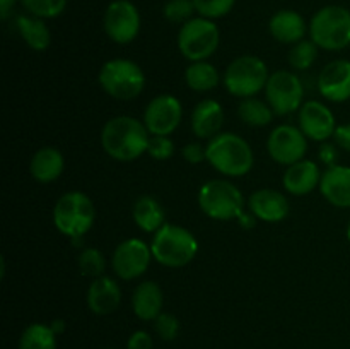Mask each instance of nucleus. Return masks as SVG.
I'll use <instances>...</instances> for the list:
<instances>
[{
    "mask_svg": "<svg viewBox=\"0 0 350 349\" xmlns=\"http://www.w3.org/2000/svg\"><path fill=\"white\" fill-rule=\"evenodd\" d=\"M273 109L267 101H262L256 96L241 99L238 105V116L243 123L250 127H267L273 120Z\"/></svg>",
    "mask_w": 350,
    "mask_h": 349,
    "instance_id": "cd10ccee",
    "label": "nucleus"
},
{
    "mask_svg": "<svg viewBox=\"0 0 350 349\" xmlns=\"http://www.w3.org/2000/svg\"><path fill=\"white\" fill-rule=\"evenodd\" d=\"M17 33L21 34L24 43L34 51H44L51 44L50 27L44 19L36 16H19L16 19Z\"/></svg>",
    "mask_w": 350,
    "mask_h": 349,
    "instance_id": "a878e982",
    "label": "nucleus"
},
{
    "mask_svg": "<svg viewBox=\"0 0 350 349\" xmlns=\"http://www.w3.org/2000/svg\"><path fill=\"white\" fill-rule=\"evenodd\" d=\"M19 349H57V334L46 324H31L21 334Z\"/></svg>",
    "mask_w": 350,
    "mask_h": 349,
    "instance_id": "c85d7f7f",
    "label": "nucleus"
},
{
    "mask_svg": "<svg viewBox=\"0 0 350 349\" xmlns=\"http://www.w3.org/2000/svg\"><path fill=\"white\" fill-rule=\"evenodd\" d=\"M50 327L53 328L55 334L58 335V334H62V332L65 331V322H64V320H53V322H51V324H50Z\"/></svg>",
    "mask_w": 350,
    "mask_h": 349,
    "instance_id": "37998d69",
    "label": "nucleus"
},
{
    "mask_svg": "<svg viewBox=\"0 0 350 349\" xmlns=\"http://www.w3.org/2000/svg\"><path fill=\"white\" fill-rule=\"evenodd\" d=\"M16 2L17 0H0V17H2V19H7V17L10 16Z\"/></svg>",
    "mask_w": 350,
    "mask_h": 349,
    "instance_id": "79ce46f5",
    "label": "nucleus"
},
{
    "mask_svg": "<svg viewBox=\"0 0 350 349\" xmlns=\"http://www.w3.org/2000/svg\"><path fill=\"white\" fill-rule=\"evenodd\" d=\"M150 133L142 120L118 115L109 118L101 130V146L111 159L132 163L147 154Z\"/></svg>",
    "mask_w": 350,
    "mask_h": 349,
    "instance_id": "f257e3e1",
    "label": "nucleus"
},
{
    "mask_svg": "<svg viewBox=\"0 0 350 349\" xmlns=\"http://www.w3.org/2000/svg\"><path fill=\"white\" fill-rule=\"evenodd\" d=\"M133 221L135 224L142 229L144 233H156L166 224V216H164L163 205L159 201L150 195H144V197L137 198L133 204Z\"/></svg>",
    "mask_w": 350,
    "mask_h": 349,
    "instance_id": "393cba45",
    "label": "nucleus"
},
{
    "mask_svg": "<svg viewBox=\"0 0 350 349\" xmlns=\"http://www.w3.org/2000/svg\"><path fill=\"white\" fill-rule=\"evenodd\" d=\"M270 77L265 62L255 55H243L234 58L224 72V88L236 98H253L263 91Z\"/></svg>",
    "mask_w": 350,
    "mask_h": 349,
    "instance_id": "6e6552de",
    "label": "nucleus"
},
{
    "mask_svg": "<svg viewBox=\"0 0 350 349\" xmlns=\"http://www.w3.org/2000/svg\"><path fill=\"white\" fill-rule=\"evenodd\" d=\"M147 154L156 161H167L174 156V142L170 135H150Z\"/></svg>",
    "mask_w": 350,
    "mask_h": 349,
    "instance_id": "f704fd0d",
    "label": "nucleus"
},
{
    "mask_svg": "<svg viewBox=\"0 0 350 349\" xmlns=\"http://www.w3.org/2000/svg\"><path fill=\"white\" fill-rule=\"evenodd\" d=\"M21 2L31 16L41 17V19H53V17L64 14L68 0H21Z\"/></svg>",
    "mask_w": 350,
    "mask_h": 349,
    "instance_id": "2f4dec72",
    "label": "nucleus"
},
{
    "mask_svg": "<svg viewBox=\"0 0 350 349\" xmlns=\"http://www.w3.org/2000/svg\"><path fill=\"white\" fill-rule=\"evenodd\" d=\"M311 41L327 51L350 47V10L342 5H327L318 10L310 23Z\"/></svg>",
    "mask_w": 350,
    "mask_h": 349,
    "instance_id": "0eeeda50",
    "label": "nucleus"
},
{
    "mask_svg": "<svg viewBox=\"0 0 350 349\" xmlns=\"http://www.w3.org/2000/svg\"><path fill=\"white\" fill-rule=\"evenodd\" d=\"M103 26L109 40L115 43H132L140 33L139 9L130 0H113L106 7Z\"/></svg>",
    "mask_w": 350,
    "mask_h": 349,
    "instance_id": "f8f14e48",
    "label": "nucleus"
},
{
    "mask_svg": "<svg viewBox=\"0 0 350 349\" xmlns=\"http://www.w3.org/2000/svg\"><path fill=\"white\" fill-rule=\"evenodd\" d=\"M96 221V205L88 194L70 190L62 195L53 207V224L62 235L81 240L88 235Z\"/></svg>",
    "mask_w": 350,
    "mask_h": 349,
    "instance_id": "20e7f679",
    "label": "nucleus"
},
{
    "mask_svg": "<svg viewBox=\"0 0 350 349\" xmlns=\"http://www.w3.org/2000/svg\"><path fill=\"white\" fill-rule=\"evenodd\" d=\"M207 163L228 178H241L253 170L255 154L245 137L221 132L207 140Z\"/></svg>",
    "mask_w": 350,
    "mask_h": 349,
    "instance_id": "f03ea898",
    "label": "nucleus"
},
{
    "mask_svg": "<svg viewBox=\"0 0 350 349\" xmlns=\"http://www.w3.org/2000/svg\"><path fill=\"white\" fill-rule=\"evenodd\" d=\"M248 211L258 221L280 222L289 216L291 205L286 195L273 188H260L248 197Z\"/></svg>",
    "mask_w": 350,
    "mask_h": 349,
    "instance_id": "f3484780",
    "label": "nucleus"
},
{
    "mask_svg": "<svg viewBox=\"0 0 350 349\" xmlns=\"http://www.w3.org/2000/svg\"><path fill=\"white\" fill-rule=\"evenodd\" d=\"M318 50L320 48L311 40H301L299 43L293 44V48H291L289 65L294 70H308L318 58Z\"/></svg>",
    "mask_w": 350,
    "mask_h": 349,
    "instance_id": "7c9ffc66",
    "label": "nucleus"
},
{
    "mask_svg": "<svg viewBox=\"0 0 350 349\" xmlns=\"http://www.w3.org/2000/svg\"><path fill=\"white\" fill-rule=\"evenodd\" d=\"M338 147L335 146V144H323L320 149V159L323 161V163H327L328 166H334V164H337L335 161H337L338 157Z\"/></svg>",
    "mask_w": 350,
    "mask_h": 349,
    "instance_id": "ea45409f",
    "label": "nucleus"
},
{
    "mask_svg": "<svg viewBox=\"0 0 350 349\" xmlns=\"http://www.w3.org/2000/svg\"><path fill=\"white\" fill-rule=\"evenodd\" d=\"M79 269L84 276L91 277V279H96V277L105 276L106 267H108V262H106V257L101 250L98 248H84L81 253H79Z\"/></svg>",
    "mask_w": 350,
    "mask_h": 349,
    "instance_id": "c756f323",
    "label": "nucleus"
},
{
    "mask_svg": "<svg viewBox=\"0 0 350 349\" xmlns=\"http://www.w3.org/2000/svg\"><path fill=\"white\" fill-rule=\"evenodd\" d=\"M126 349H152V337L146 331H135L129 337Z\"/></svg>",
    "mask_w": 350,
    "mask_h": 349,
    "instance_id": "4c0bfd02",
    "label": "nucleus"
},
{
    "mask_svg": "<svg viewBox=\"0 0 350 349\" xmlns=\"http://www.w3.org/2000/svg\"><path fill=\"white\" fill-rule=\"evenodd\" d=\"M98 81L106 94L122 101L135 99L146 88L142 67L130 58H111L105 62L99 68Z\"/></svg>",
    "mask_w": 350,
    "mask_h": 349,
    "instance_id": "39448f33",
    "label": "nucleus"
},
{
    "mask_svg": "<svg viewBox=\"0 0 350 349\" xmlns=\"http://www.w3.org/2000/svg\"><path fill=\"white\" fill-rule=\"evenodd\" d=\"M226 113L217 99L205 98L191 112V132L200 140H211L221 133Z\"/></svg>",
    "mask_w": 350,
    "mask_h": 349,
    "instance_id": "a211bd4d",
    "label": "nucleus"
},
{
    "mask_svg": "<svg viewBox=\"0 0 350 349\" xmlns=\"http://www.w3.org/2000/svg\"><path fill=\"white\" fill-rule=\"evenodd\" d=\"M185 82L191 91L207 92L217 88L221 82V74L208 60L190 62L185 70Z\"/></svg>",
    "mask_w": 350,
    "mask_h": 349,
    "instance_id": "bb28decb",
    "label": "nucleus"
},
{
    "mask_svg": "<svg viewBox=\"0 0 350 349\" xmlns=\"http://www.w3.org/2000/svg\"><path fill=\"white\" fill-rule=\"evenodd\" d=\"M256 221H258V219H256L255 216L252 214V212H243V214L238 218L239 226H241V228H245V229L255 228Z\"/></svg>",
    "mask_w": 350,
    "mask_h": 349,
    "instance_id": "a19ab883",
    "label": "nucleus"
},
{
    "mask_svg": "<svg viewBox=\"0 0 350 349\" xmlns=\"http://www.w3.org/2000/svg\"><path fill=\"white\" fill-rule=\"evenodd\" d=\"M265 98L277 116L299 112L304 105V86L299 75L291 70H277L270 74L265 86Z\"/></svg>",
    "mask_w": 350,
    "mask_h": 349,
    "instance_id": "9d476101",
    "label": "nucleus"
},
{
    "mask_svg": "<svg viewBox=\"0 0 350 349\" xmlns=\"http://www.w3.org/2000/svg\"><path fill=\"white\" fill-rule=\"evenodd\" d=\"M152 259L149 243L140 238H126L113 252L111 269L120 279L133 281L147 272Z\"/></svg>",
    "mask_w": 350,
    "mask_h": 349,
    "instance_id": "9b49d317",
    "label": "nucleus"
},
{
    "mask_svg": "<svg viewBox=\"0 0 350 349\" xmlns=\"http://www.w3.org/2000/svg\"><path fill=\"white\" fill-rule=\"evenodd\" d=\"M64 170V154L53 146H44L38 149L29 161V173L38 183H51V181L58 180Z\"/></svg>",
    "mask_w": 350,
    "mask_h": 349,
    "instance_id": "5701e85b",
    "label": "nucleus"
},
{
    "mask_svg": "<svg viewBox=\"0 0 350 349\" xmlns=\"http://www.w3.org/2000/svg\"><path fill=\"white\" fill-rule=\"evenodd\" d=\"M219 43V26L207 17H193L185 23L178 33V48L188 62L208 60L217 51Z\"/></svg>",
    "mask_w": 350,
    "mask_h": 349,
    "instance_id": "1a4fd4ad",
    "label": "nucleus"
},
{
    "mask_svg": "<svg viewBox=\"0 0 350 349\" xmlns=\"http://www.w3.org/2000/svg\"><path fill=\"white\" fill-rule=\"evenodd\" d=\"M318 92L330 103H345L350 99V60L337 58L325 65L318 74Z\"/></svg>",
    "mask_w": 350,
    "mask_h": 349,
    "instance_id": "dca6fc26",
    "label": "nucleus"
},
{
    "mask_svg": "<svg viewBox=\"0 0 350 349\" xmlns=\"http://www.w3.org/2000/svg\"><path fill=\"white\" fill-rule=\"evenodd\" d=\"M197 12L193 0H167L163 7V14L170 23L181 24L193 19V14Z\"/></svg>",
    "mask_w": 350,
    "mask_h": 349,
    "instance_id": "473e14b6",
    "label": "nucleus"
},
{
    "mask_svg": "<svg viewBox=\"0 0 350 349\" xmlns=\"http://www.w3.org/2000/svg\"><path fill=\"white\" fill-rule=\"evenodd\" d=\"M193 3L198 16L214 21L231 12L236 0H193Z\"/></svg>",
    "mask_w": 350,
    "mask_h": 349,
    "instance_id": "72a5a7b5",
    "label": "nucleus"
},
{
    "mask_svg": "<svg viewBox=\"0 0 350 349\" xmlns=\"http://www.w3.org/2000/svg\"><path fill=\"white\" fill-rule=\"evenodd\" d=\"M85 301H88L89 310L94 315H109L122 303V287L118 281L105 274L91 281Z\"/></svg>",
    "mask_w": 350,
    "mask_h": 349,
    "instance_id": "6ab92c4d",
    "label": "nucleus"
},
{
    "mask_svg": "<svg viewBox=\"0 0 350 349\" xmlns=\"http://www.w3.org/2000/svg\"><path fill=\"white\" fill-rule=\"evenodd\" d=\"M150 250L157 263L167 269H180L197 257L198 240L185 226L166 222L152 235Z\"/></svg>",
    "mask_w": 350,
    "mask_h": 349,
    "instance_id": "7ed1b4c3",
    "label": "nucleus"
},
{
    "mask_svg": "<svg viewBox=\"0 0 350 349\" xmlns=\"http://www.w3.org/2000/svg\"><path fill=\"white\" fill-rule=\"evenodd\" d=\"M181 154L187 163L200 164L207 161V146H204L202 142H188L181 149Z\"/></svg>",
    "mask_w": 350,
    "mask_h": 349,
    "instance_id": "e433bc0d",
    "label": "nucleus"
},
{
    "mask_svg": "<svg viewBox=\"0 0 350 349\" xmlns=\"http://www.w3.org/2000/svg\"><path fill=\"white\" fill-rule=\"evenodd\" d=\"M297 122L304 135L314 142H327L332 139L337 129V120L334 112L325 103L311 99L306 101L297 112Z\"/></svg>",
    "mask_w": 350,
    "mask_h": 349,
    "instance_id": "2eb2a0df",
    "label": "nucleus"
},
{
    "mask_svg": "<svg viewBox=\"0 0 350 349\" xmlns=\"http://www.w3.org/2000/svg\"><path fill=\"white\" fill-rule=\"evenodd\" d=\"M245 204L241 190L229 180H208L198 190L200 211L214 221H238L245 212Z\"/></svg>",
    "mask_w": 350,
    "mask_h": 349,
    "instance_id": "423d86ee",
    "label": "nucleus"
},
{
    "mask_svg": "<svg viewBox=\"0 0 350 349\" xmlns=\"http://www.w3.org/2000/svg\"><path fill=\"white\" fill-rule=\"evenodd\" d=\"M267 151L275 163L291 166L306 156L308 137L299 127L282 123L270 132L267 139Z\"/></svg>",
    "mask_w": 350,
    "mask_h": 349,
    "instance_id": "ddd939ff",
    "label": "nucleus"
},
{
    "mask_svg": "<svg viewBox=\"0 0 350 349\" xmlns=\"http://www.w3.org/2000/svg\"><path fill=\"white\" fill-rule=\"evenodd\" d=\"M269 31L277 41L286 44H296L301 40H304L308 26L304 17L299 12L291 9L279 10L270 17Z\"/></svg>",
    "mask_w": 350,
    "mask_h": 349,
    "instance_id": "b1692460",
    "label": "nucleus"
},
{
    "mask_svg": "<svg viewBox=\"0 0 350 349\" xmlns=\"http://www.w3.org/2000/svg\"><path fill=\"white\" fill-rule=\"evenodd\" d=\"M183 120V106L173 94H159L144 109V125L150 135H171Z\"/></svg>",
    "mask_w": 350,
    "mask_h": 349,
    "instance_id": "4468645a",
    "label": "nucleus"
},
{
    "mask_svg": "<svg viewBox=\"0 0 350 349\" xmlns=\"http://www.w3.org/2000/svg\"><path fill=\"white\" fill-rule=\"evenodd\" d=\"M347 240H349V243H350V221H349V224H347Z\"/></svg>",
    "mask_w": 350,
    "mask_h": 349,
    "instance_id": "c03bdc74",
    "label": "nucleus"
},
{
    "mask_svg": "<svg viewBox=\"0 0 350 349\" xmlns=\"http://www.w3.org/2000/svg\"><path fill=\"white\" fill-rule=\"evenodd\" d=\"M334 142L338 149L347 151L350 153V123H342V125H337L334 133Z\"/></svg>",
    "mask_w": 350,
    "mask_h": 349,
    "instance_id": "58836bf2",
    "label": "nucleus"
},
{
    "mask_svg": "<svg viewBox=\"0 0 350 349\" xmlns=\"http://www.w3.org/2000/svg\"><path fill=\"white\" fill-rule=\"evenodd\" d=\"M164 307L163 287L156 281H144L133 289L132 310L137 318L144 322H154Z\"/></svg>",
    "mask_w": 350,
    "mask_h": 349,
    "instance_id": "4be33fe9",
    "label": "nucleus"
},
{
    "mask_svg": "<svg viewBox=\"0 0 350 349\" xmlns=\"http://www.w3.org/2000/svg\"><path fill=\"white\" fill-rule=\"evenodd\" d=\"M154 331L157 332V335H159L163 341H174L176 335L180 334V320H178L173 313L163 311V313L154 320Z\"/></svg>",
    "mask_w": 350,
    "mask_h": 349,
    "instance_id": "c9c22d12",
    "label": "nucleus"
},
{
    "mask_svg": "<svg viewBox=\"0 0 350 349\" xmlns=\"http://www.w3.org/2000/svg\"><path fill=\"white\" fill-rule=\"evenodd\" d=\"M320 192L328 204L338 209H350V166L334 164L321 174Z\"/></svg>",
    "mask_w": 350,
    "mask_h": 349,
    "instance_id": "aec40b11",
    "label": "nucleus"
},
{
    "mask_svg": "<svg viewBox=\"0 0 350 349\" xmlns=\"http://www.w3.org/2000/svg\"><path fill=\"white\" fill-rule=\"evenodd\" d=\"M321 174L323 173L314 161L301 159L287 166L282 177V185L287 194L301 197V195L311 194L314 188L320 187Z\"/></svg>",
    "mask_w": 350,
    "mask_h": 349,
    "instance_id": "412c9836",
    "label": "nucleus"
}]
</instances>
